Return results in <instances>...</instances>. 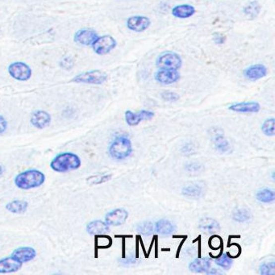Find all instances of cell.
Wrapping results in <instances>:
<instances>
[{"instance_id": "obj_1", "label": "cell", "mask_w": 275, "mask_h": 275, "mask_svg": "<svg viewBox=\"0 0 275 275\" xmlns=\"http://www.w3.org/2000/svg\"><path fill=\"white\" fill-rule=\"evenodd\" d=\"M82 162L77 154L73 153H62L58 154L53 159L50 163V166L55 171L58 173H65V172L76 170L80 168Z\"/></svg>"}, {"instance_id": "obj_2", "label": "cell", "mask_w": 275, "mask_h": 275, "mask_svg": "<svg viewBox=\"0 0 275 275\" xmlns=\"http://www.w3.org/2000/svg\"><path fill=\"white\" fill-rule=\"evenodd\" d=\"M46 175L38 169H28L15 176V184L21 190L37 188L43 185Z\"/></svg>"}, {"instance_id": "obj_3", "label": "cell", "mask_w": 275, "mask_h": 275, "mask_svg": "<svg viewBox=\"0 0 275 275\" xmlns=\"http://www.w3.org/2000/svg\"><path fill=\"white\" fill-rule=\"evenodd\" d=\"M132 153V142L126 136L115 137L109 147V154L113 159L121 161L128 159Z\"/></svg>"}, {"instance_id": "obj_4", "label": "cell", "mask_w": 275, "mask_h": 275, "mask_svg": "<svg viewBox=\"0 0 275 275\" xmlns=\"http://www.w3.org/2000/svg\"><path fill=\"white\" fill-rule=\"evenodd\" d=\"M109 79L106 72L100 69H93L89 71L83 72L72 78L71 83H84V84L102 85Z\"/></svg>"}, {"instance_id": "obj_5", "label": "cell", "mask_w": 275, "mask_h": 275, "mask_svg": "<svg viewBox=\"0 0 275 275\" xmlns=\"http://www.w3.org/2000/svg\"><path fill=\"white\" fill-rule=\"evenodd\" d=\"M156 65L160 69H178V70L182 67V59L177 53L165 52L158 56Z\"/></svg>"}, {"instance_id": "obj_6", "label": "cell", "mask_w": 275, "mask_h": 275, "mask_svg": "<svg viewBox=\"0 0 275 275\" xmlns=\"http://www.w3.org/2000/svg\"><path fill=\"white\" fill-rule=\"evenodd\" d=\"M116 46V40L110 35H104L101 37H98L97 39L91 45L94 52L100 56L109 55Z\"/></svg>"}, {"instance_id": "obj_7", "label": "cell", "mask_w": 275, "mask_h": 275, "mask_svg": "<svg viewBox=\"0 0 275 275\" xmlns=\"http://www.w3.org/2000/svg\"><path fill=\"white\" fill-rule=\"evenodd\" d=\"M7 71L11 78L20 82H25L30 79L33 71L29 65L22 61H15L9 65Z\"/></svg>"}, {"instance_id": "obj_8", "label": "cell", "mask_w": 275, "mask_h": 275, "mask_svg": "<svg viewBox=\"0 0 275 275\" xmlns=\"http://www.w3.org/2000/svg\"><path fill=\"white\" fill-rule=\"evenodd\" d=\"M127 28L135 33H143L151 25L150 18L145 15H133L128 18L126 22Z\"/></svg>"}, {"instance_id": "obj_9", "label": "cell", "mask_w": 275, "mask_h": 275, "mask_svg": "<svg viewBox=\"0 0 275 275\" xmlns=\"http://www.w3.org/2000/svg\"><path fill=\"white\" fill-rule=\"evenodd\" d=\"M154 78L160 84L169 85L178 82L181 74L178 69H160L156 72Z\"/></svg>"}, {"instance_id": "obj_10", "label": "cell", "mask_w": 275, "mask_h": 275, "mask_svg": "<svg viewBox=\"0 0 275 275\" xmlns=\"http://www.w3.org/2000/svg\"><path fill=\"white\" fill-rule=\"evenodd\" d=\"M98 33L91 28H84L76 32L74 40L76 43L81 46H90L97 39Z\"/></svg>"}, {"instance_id": "obj_11", "label": "cell", "mask_w": 275, "mask_h": 275, "mask_svg": "<svg viewBox=\"0 0 275 275\" xmlns=\"http://www.w3.org/2000/svg\"><path fill=\"white\" fill-rule=\"evenodd\" d=\"M248 80L258 81L265 78L268 74V69L263 64H254L249 65L243 72Z\"/></svg>"}, {"instance_id": "obj_12", "label": "cell", "mask_w": 275, "mask_h": 275, "mask_svg": "<svg viewBox=\"0 0 275 275\" xmlns=\"http://www.w3.org/2000/svg\"><path fill=\"white\" fill-rule=\"evenodd\" d=\"M51 115L46 110H36L31 115L30 122L32 125L38 129H43L48 127L51 123Z\"/></svg>"}, {"instance_id": "obj_13", "label": "cell", "mask_w": 275, "mask_h": 275, "mask_svg": "<svg viewBox=\"0 0 275 275\" xmlns=\"http://www.w3.org/2000/svg\"><path fill=\"white\" fill-rule=\"evenodd\" d=\"M128 214L127 211L123 208H117L108 213L105 217L106 223L109 225L119 226L125 223L128 219Z\"/></svg>"}, {"instance_id": "obj_14", "label": "cell", "mask_w": 275, "mask_h": 275, "mask_svg": "<svg viewBox=\"0 0 275 275\" xmlns=\"http://www.w3.org/2000/svg\"><path fill=\"white\" fill-rule=\"evenodd\" d=\"M213 139L215 147L221 154H226L231 151V146L226 137H224L223 131L219 128H214L213 131Z\"/></svg>"}, {"instance_id": "obj_15", "label": "cell", "mask_w": 275, "mask_h": 275, "mask_svg": "<svg viewBox=\"0 0 275 275\" xmlns=\"http://www.w3.org/2000/svg\"><path fill=\"white\" fill-rule=\"evenodd\" d=\"M228 109L235 112L239 113H258L261 110V105L259 103L241 102L232 104L228 107Z\"/></svg>"}, {"instance_id": "obj_16", "label": "cell", "mask_w": 275, "mask_h": 275, "mask_svg": "<svg viewBox=\"0 0 275 275\" xmlns=\"http://www.w3.org/2000/svg\"><path fill=\"white\" fill-rule=\"evenodd\" d=\"M23 263L16 260L12 256L0 260V274L15 273L20 271Z\"/></svg>"}, {"instance_id": "obj_17", "label": "cell", "mask_w": 275, "mask_h": 275, "mask_svg": "<svg viewBox=\"0 0 275 275\" xmlns=\"http://www.w3.org/2000/svg\"><path fill=\"white\" fill-rule=\"evenodd\" d=\"M11 256L21 263H25V262L33 260L36 258L37 251L33 248L24 246V247L15 249Z\"/></svg>"}, {"instance_id": "obj_18", "label": "cell", "mask_w": 275, "mask_h": 275, "mask_svg": "<svg viewBox=\"0 0 275 275\" xmlns=\"http://www.w3.org/2000/svg\"><path fill=\"white\" fill-rule=\"evenodd\" d=\"M196 9L191 4L177 5L172 9V15L178 19H188L195 15Z\"/></svg>"}, {"instance_id": "obj_19", "label": "cell", "mask_w": 275, "mask_h": 275, "mask_svg": "<svg viewBox=\"0 0 275 275\" xmlns=\"http://www.w3.org/2000/svg\"><path fill=\"white\" fill-rule=\"evenodd\" d=\"M87 231L90 235L98 236L110 232V227L106 222L102 220H94L87 224Z\"/></svg>"}, {"instance_id": "obj_20", "label": "cell", "mask_w": 275, "mask_h": 275, "mask_svg": "<svg viewBox=\"0 0 275 275\" xmlns=\"http://www.w3.org/2000/svg\"><path fill=\"white\" fill-rule=\"evenodd\" d=\"M212 267L209 258H197L189 264V270L193 273H206Z\"/></svg>"}, {"instance_id": "obj_21", "label": "cell", "mask_w": 275, "mask_h": 275, "mask_svg": "<svg viewBox=\"0 0 275 275\" xmlns=\"http://www.w3.org/2000/svg\"><path fill=\"white\" fill-rule=\"evenodd\" d=\"M199 227L202 232L205 233H214V232H219L220 230V223L216 220L210 218V217H205L200 221Z\"/></svg>"}, {"instance_id": "obj_22", "label": "cell", "mask_w": 275, "mask_h": 275, "mask_svg": "<svg viewBox=\"0 0 275 275\" xmlns=\"http://www.w3.org/2000/svg\"><path fill=\"white\" fill-rule=\"evenodd\" d=\"M5 208L9 213H13V214H24L26 213L28 204V202L24 200H14L8 203Z\"/></svg>"}, {"instance_id": "obj_23", "label": "cell", "mask_w": 275, "mask_h": 275, "mask_svg": "<svg viewBox=\"0 0 275 275\" xmlns=\"http://www.w3.org/2000/svg\"><path fill=\"white\" fill-rule=\"evenodd\" d=\"M182 192L186 197L200 198L204 193V187L198 183L187 185L182 188Z\"/></svg>"}, {"instance_id": "obj_24", "label": "cell", "mask_w": 275, "mask_h": 275, "mask_svg": "<svg viewBox=\"0 0 275 275\" xmlns=\"http://www.w3.org/2000/svg\"><path fill=\"white\" fill-rule=\"evenodd\" d=\"M155 230L162 235H170L175 231V226L168 220H160L155 224Z\"/></svg>"}, {"instance_id": "obj_25", "label": "cell", "mask_w": 275, "mask_h": 275, "mask_svg": "<svg viewBox=\"0 0 275 275\" xmlns=\"http://www.w3.org/2000/svg\"><path fill=\"white\" fill-rule=\"evenodd\" d=\"M262 10V6L258 1H252L249 2L247 6H245L244 8V13L249 18V20L255 19Z\"/></svg>"}, {"instance_id": "obj_26", "label": "cell", "mask_w": 275, "mask_h": 275, "mask_svg": "<svg viewBox=\"0 0 275 275\" xmlns=\"http://www.w3.org/2000/svg\"><path fill=\"white\" fill-rule=\"evenodd\" d=\"M257 200L264 204H271L275 200V191L271 189L265 188L257 193Z\"/></svg>"}, {"instance_id": "obj_27", "label": "cell", "mask_w": 275, "mask_h": 275, "mask_svg": "<svg viewBox=\"0 0 275 275\" xmlns=\"http://www.w3.org/2000/svg\"><path fill=\"white\" fill-rule=\"evenodd\" d=\"M251 213L245 208H238L234 211L232 218L234 220L239 223H245L251 219Z\"/></svg>"}, {"instance_id": "obj_28", "label": "cell", "mask_w": 275, "mask_h": 275, "mask_svg": "<svg viewBox=\"0 0 275 275\" xmlns=\"http://www.w3.org/2000/svg\"><path fill=\"white\" fill-rule=\"evenodd\" d=\"M125 120L129 126H137L143 119L140 112H132V110H127L125 112Z\"/></svg>"}, {"instance_id": "obj_29", "label": "cell", "mask_w": 275, "mask_h": 275, "mask_svg": "<svg viewBox=\"0 0 275 275\" xmlns=\"http://www.w3.org/2000/svg\"><path fill=\"white\" fill-rule=\"evenodd\" d=\"M275 118L265 120L262 126V130L265 135L268 137H274L275 136Z\"/></svg>"}, {"instance_id": "obj_30", "label": "cell", "mask_w": 275, "mask_h": 275, "mask_svg": "<svg viewBox=\"0 0 275 275\" xmlns=\"http://www.w3.org/2000/svg\"><path fill=\"white\" fill-rule=\"evenodd\" d=\"M259 271L262 275H273L275 273V261L263 262L259 267Z\"/></svg>"}, {"instance_id": "obj_31", "label": "cell", "mask_w": 275, "mask_h": 275, "mask_svg": "<svg viewBox=\"0 0 275 275\" xmlns=\"http://www.w3.org/2000/svg\"><path fill=\"white\" fill-rule=\"evenodd\" d=\"M111 245V239L108 236L98 235L96 237V246L98 249H106Z\"/></svg>"}, {"instance_id": "obj_32", "label": "cell", "mask_w": 275, "mask_h": 275, "mask_svg": "<svg viewBox=\"0 0 275 275\" xmlns=\"http://www.w3.org/2000/svg\"><path fill=\"white\" fill-rule=\"evenodd\" d=\"M216 264L218 265L221 268L224 269V270H229L232 267V260L230 258V257L224 254L217 258L216 260Z\"/></svg>"}, {"instance_id": "obj_33", "label": "cell", "mask_w": 275, "mask_h": 275, "mask_svg": "<svg viewBox=\"0 0 275 275\" xmlns=\"http://www.w3.org/2000/svg\"><path fill=\"white\" fill-rule=\"evenodd\" d=\"M137 231L140 233L142 234V235L149 236V235H151L153 232H154V224L151 222H150V221L143 222L141 224H139L138 227H137Z\"/></svg>"}, {"instance_id": "obj_34", "label": "cell", "mask_w": 275, "mask_h": 275, "mask_svg": "<svg viewBox=\"0 0 275 275\" xmlns=\"http://www.w3.org/2000/svg\"><path fill=\"white\" fill-rule=\"evenodd\" d=\"M111 178L110 174H104V175H96L90 177L87 179L88 183L91 185L102 184L104 182H108Z\"/></svg>"}, {"instance_id": "obj_35", "label": "cell", "mask_w": 275, "mask_h": 275, "mask_svg": "<svg viewBox=\"0 0 275 275\" xmlns=\"http://www.w3.org/2000/svg\"><path fill=\"white\" fill-rule=\"evenodd\" d=\"M162 98L167 102H176L179 100V96L178 94L172 92V91H165L162 93Z\"/></svg>"}, {"instance_id": "obj_36", "label": "cell", "mask_w": 275, "mask_h": 275, "mask_svg": "<svg viewBox=\"0 0 275 275\" xmlns=\"http://www.w3.org/2000/svg\"><path fill=\"white\" fill-rule=\"evenodd\" d=\"M186 170L189 173H199V172L201 171L202 169H203V166H202L201 164L198 163H190L188 164H186Z\"/></svg>"}, {"instance_id": "obj_37", "label": "cell", "mask_w": 275, "mask_h": 275, "mask_svg": "<svg viewBox=\"0 0 275 275\" xmlns=\"http://www.w3.org/2000/svg\"><path fill=\"white\" fill-rule=\"evenodd\" d=\"M209 243H210L209 245H210V247L212 249H218L222 245V240H221L220 237H219V236H214L210 239Z\"/></svg>"}, {"instance_id": "obj_38", "label": "cell", "mask_w": 275, "mask_h": 275, "mask_svg": "<svg viewBox=\"0 0 275 275\" xmlns=\"http://www.w3.org/2000/svg\"><path fill=\"white\" fill-rule=\"evenodd\" d=\"M139 112L141 114V117H142L143 119H151L154 116V113L151 111V110H141Z\"/></svg>"}, {"instance_id": "obj_39", "label": "cell", "mask_w": 275, "mask_h": 275, "mask_svg": "<svg viewBox=\"0 0 275 275\" xmlns=\"http://www.w3.org/2000/svg\"><path fill=\"white\" fill-rule=\"evenodd\" d=\"M7 122L4 117L0 115V135L2 134L5 131L7 130Z\"/></svg>"}, {"instance_id": "obj_40", "label": "cell", "mask_w": 275, "mask_h": 275, "mask_svg": "<svg viewBox=\"0 0 275 275\" xmlns=\"http://www.w3.org/2000/svg\"><path fill=\"white\" fill-rule=\"evenodd\" d=\"M194 152V147L191 144H186L182 147V153L185 154H191Z\"/></svg>"}, {"instance_id": "obj_41", "label": "cell", "mask_w": 275, "mask_h": 275, "mask_svg": "<svg viewBox=\"0 0 275 275\" xmlns=\"http://www.w3.org/2000/svg\"><path fill=\"white\" fill-rule=\"evenodd\" d=\"M2 172H3V169H2V167L0 165V176L2 175Z\"/></svg>"}]
</instances>
